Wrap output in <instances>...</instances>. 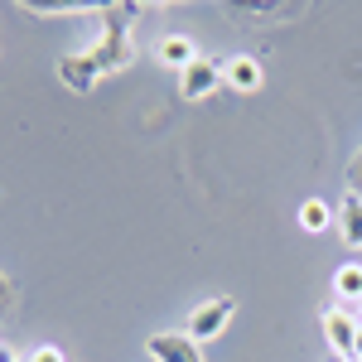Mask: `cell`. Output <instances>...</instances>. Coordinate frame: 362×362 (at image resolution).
<instances>
[{
  "instance_id": "7c38bea8",
  "label": "cell",
  "mask_w": 362,
  "mask_h": 362,
  "mask_svg": "<svg viewBox=\"0 0 362 362\" xmlns=\"http://www.w3.org/2000/svg\"><path fill=\"white\" fill-rule=\"evenodd\" d=\"M10 309H15V280L0 271V314H10Z\"/></svg>"
},
{
  "instance_id": "7a4b0ae2",
  "label": "cell",
  "mask_w": 362,
  "mask_h": 362,
  "mask_svg": "<svg viewBox=\"0 0 362 362\" xmlns=\"http://www.w3.org/2000/svg\"><path fill=\"white\" fill-rule=\"evenodd\" d=\"M232 319H237V300L223 295V300H203V305L189 314V324H184V334L194 338V343H213V338H223L232 329Z\"/></svg>"
},
{
  "instance_id": "52a82bcc",
  "label": "cell",
  "mask_w": 362,
  "mask_h": 362,
  "mask_svg": "<svg viewBox=\"0 0 362 362\" xmlns=\"http://www.w3.org/2000/svg\"><path fill=\"white\" fill-rule=\"evenodd\" d=\"M334 227H338V242L348 251H362V198L358 194H343L334 213Z\"/></svg>"
},
{
  "instance_id": "277c9868",
  "label": "cell",
  "mask_w": 362,
  "mask_h": 362,
  "mask_svg": "<svg viewBox=\"0 0 362 362\" xmlns=\"http://www.w3.org/2000/svg\"><path fill=\"white\" fill-rule=\"evenodd\" d=\"M319 324H324V343L338 353V362H353V343H358V329H362L358 314H348L343 305H329Z\"/></svg>"
},
{
  "instance_id": "ba28073f",
  "label": "cell",
  "mask_w": 362,
  "mask_h": 362,
  "mask_svg": "<svg viewBox=\"0 0 362 362\" xmlns=\"http://www.w3.org/2000/svg\"><path fill=\"white\" fill-rule=\"evenodd\" d=\"M155 58H160L165 68H179V73H184V68L198 58V49H194V39H189V34H165V39L155 44Z\"/></svg>"
},
{
  "instance_id": "8992f818",
  "label": "cell",
  "mask_w": 362,
  "mask_h": 362,
  "mask_svg": "<svg viewBox=\"0 0 362 362\" xmlns=\"http://www.w3.org/2000/svg\"><path fill=\"white\" fill-rule=\"evenodd\" d=\"M223 83L237 87V92H261V83H266V68H261V58L251 54H232L223 63Z\"/></svg>"
},
{
  "instance_id": "3957f363",
  "label": "cell",
  "mask_w": 362,
  "mask_h": 362,
  "mask_svg": "<svg viewBox=\"0 0 362 362\" xmlns=\"http://www.w3.org/2000/svg\"><path fill=\"white\" fill-rule=\"evenodd\" d=\"M218 87H223V63H218V58L198 54L194 63L179 73V97H184V102H208Z\"/></svg>"
},
{
  "instance_id": "8fae6325",
  "label": "cell",
  "mask_w": 362,
  "mask_h": 362,
  "mask_svg": "<svg viewBox=\"0 0 362 362\" xmlns=\"http://www.w3.org/2000/svg\"><path fill=\"white\" fill-rule=\"evenodd\" d=\"M343 179H348V194L362 198V145L353 150V160H348V169H343Z\"/></svg>"
},
{
  "instance_id": "9c48e42d",
  "label": "cell",
  "mask_w": 362,
  "mask_h": 362,
  "mask_svg": "<svg viewBox=\"0 0 362 362\" xmlns=\"http://www.w3.org/2000/svg\"><path fill=\"white\" fill-rule=\"evenodd\" d=\"M295 218H300V227H305L309 237H319V232H329V227H334V208H329L324 198H305Z\"/></svg>"
},
{
  "instance_id": "5b68a950",
  "label": "cell",
  "mask_w": 362,
  "mask_h": 362,
  "mask_svg": "<svg viewBox=\"0 0 362 362\" xmlns=\"http://www.w3.org/2000/svg\"><path fill=\"white\" fill-rule=\"evenodd\" d=\"M145 353H150L155 362H208L203 358V343H194L189 334H174V329L150 334L145 338Z\"/></svg>"
},
{
  "instance_id": "5bb4252c",
  "label": "cell",
  "mask_w": 362,
  "mask_h": 362,
  "mask_svg": "<svg viewBox=\"0 0 362 362\" xmlns=\"http://www.w3.org/2000/svg\"><path fill=\"white\" fill-rule=\"evenodd\" d=\"M0 362H15V353H10V348H5V343H0Z\"/></svg>"
},
{
  "instance_id": "4fadbf2b",
  "label": "cell",
  "mask_w": 362,
  "mask_h": 362,
  "mask_svg": "<svg viewBox=\"0 0 362 362\" xmlns=\"http://www.w3.org/2000/svg\"><path fill=\"white\" fill-rule=\"evenodd\" d=\"M25 362H68V358H63V353H58L54 343H39V348H34V353H29Z\"/></svg>"
},
{
  "instance_id": "30bf717a",
  "label": "cell",
  "mask_w": 362,
  "mask_h": 362,
  "mask_svg": "<svg viewBox=\"0 0 362 362\" xmlns=\"http://www.w3.org/2000/svg\"><path fill=\"white\" fill-rule=\"evenodd\" d=\"M334 295L362 305V261H343V266L334 271Z\"/></svg>"
},
{
  "instance_id": "6da1fadb",
  "label": "cell",
  "mask_w": 362,
  "mask_h": 362,
  "mask_svg": "<svg viewBox=\"0 0 362 362\" xmlns=\"http://www.w3.org/2000/svg\"><path fill=\"white\" fill-rule=\"evenodd\" d=\"M140 15V5H107V29L78 49V54L58 58V83L68 92H92L107 73H121L136 63V39H131V20Z\"/></svg>"
}]
</instances>
